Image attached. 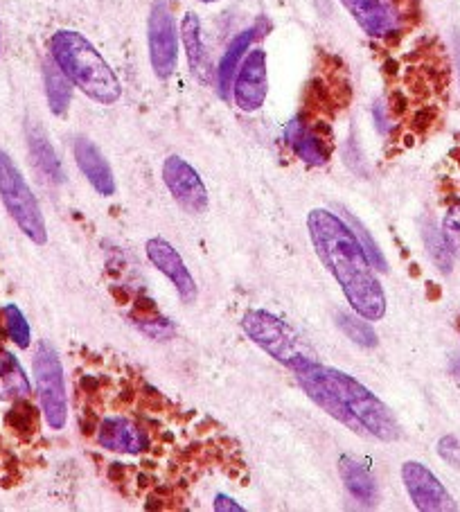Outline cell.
<instances>
[{
  "mask_svg": "<svg viewBox=\"0 0 460 512\" xmlns=\"http://www.w3.org/2000/svg\"><path fill=\"white\" fill-rule=\"evenodd\" d=\"M296 379L309 400L359 436L395 443L402 438L400 422L375 393L341 370L314 364L296 370Z\"/></svg>",
  "mask_w": 460,
  "mask_h": 512,
  "instance_id": "2",
  "label": "cell"
},
{
  "mask_svg": "<svg viewBox=\"0 0 460 512\" xmlns=\"http://www.w3.org/2000/svg\"><path fill=\"white\" fill-rule=\"evenodd\" d=\"M269 93V73L267 55L262 50H251L246 55L242 68L237 70L233 82L235 104L246 113L258 111Z\"/></svg>",
  "mask_w": 460,
  "mask_h": 512,
  "instance_id": "11",
  "label": "cell"
},
{
  "mask_svg": "<svg viewBox=\"0 0 460 512\" xmlns=\"http://www.w3.org/2000/svg\"><path fill=\"white\" fill-rule=\"evenodd\" d=\"M147 258L154 267L163 273V276L172 282L179 291L183 303H194L197 300V282H194L192 273L185 267V262L179 253H176L170 242L154 237L147 242Z\"/></svg>",
  "mask_w": 460,
  "mask_h": 512,
  "instance_id": "12",
  "label": "cell"
},
{
  "mask_svg": "<svg viewBox=\"0 0 460 512\" xmlns=\"http://www.w3.org/2000/svg\"><path fill=\"white\" fill-rule=\"evenodd\" d=\"M339 474L352 497L361 503H366V506H373L377 499V481L373 479V474H370L364 465H359L355 458H350V456H341L339 458Z\"/></svg>",
  "mask_w": 460,
  "mask_h": 512,
  "instance_id": "17",
  "label": "cell"
},
{
  "mask_svg": "<svg viewBox=\"0 0 460 512\" xmlns=\"http://www.w3.org/2000/svg\"><path fill=\"white\" fill-rule=\"evenodd\" d=\"M402 481L413 506L422 512H454L456 501L429 467L409 461L402 465Z\"/></svg>",
  "mask_w": 460,
  "mask_h": 512,
  "instance_id": "8",
  "label": "cell"
},
{
  "mask_svg": "<svg viewBox=\"0 0 460 512\" xmlns=\"http://www.w3.org/2000/svg\"><path fill=\"white\" fill-rule=\"evenodd\" d=\"M285 138L303 163L321 167L330 161L332 134L330 127H325L323 122H309L307 118L298 116L289 122V127L285 129Z\"/></svg>",
  "mask_w": 460,
  "mask_h": 512,
  "instance_id": "10",
  "label": "cell"
},
{
  "mask_svg": "<svg viewBox=\"0 0 460 512\" xmlns=\"http://www.w3.org/2000/svg\"><path fill=\"white\" fill-rule=\"evenodd\" d=\"M341 5L368 37H384L393 28V19L382 0H341Z\"/></svg>",
  "mask_w": 460,
  "mask_h": 512,
  "instance_id": "15",
  "label": "cell"
},
{
  "mask_svg": "<svg viewBox=\"0 0 460 512\" xmlns=\"http://www.w3.org/2000/svg\"><path fill=\"white\" fill-rule=\"evenodd\" d=\"M0 197H3L7 213L12 215L16 226L34 244L41 246L48 242L46 219H43L39 201L32 194L28 181L23 179L19 167H16L10 154L3 152V149H0Z\"/></svg>",
  "mask_w": 460,
  "mask_h": 512,
  "instance_id": "5",
  "label": "cell"
},
{
  "mask_svg": "<svg viewBox=\"0 0 460 512\" xmlns=\"http://www.w3.org/2000/svg\"><path fill=\"white\" fill-rule=\"evenodd\" d=\"M3 319H5V328L10 339L16 343L19 348H30V339H32V330L30 323L25 321L23 312L16 305H5L3 310Z\"/></svg>",
  "mask_w": 460,
  "mask_h": 512,
  "instance_id": "23",
  "label": "cell"
},
{
  "mask_svg": "<svg viewBox=\"0 0 460 512\" xmlns=\"http://www.w3.org/2000/svg\"><path fill=\"white\" fill-rule=\"evenodd\" d=\"M307 228L318 260L339 282L352 310L368 321H379L386 314L384 289L373 271L359 235L339 215L316 208L307 217Z\"/></svg>",
  "mask_w": 460,
  "mask_h": 512,
  "instance_id": "1",
  "label": "cell"
},
{
  "mask_svg": "<svg viewBox=\"0 0 460 512\" xmlns=\"http://www.w3.org/2000/svg\"><path fill=\"white\" fill-rule=\"evenodd\" d=\"M163 181L181 208L188 213L201 215L208 208V190L203 185L199 172L183 161L181 156H170L163 163Z\"/></svg>",
  "mask_w": 460,
  "mask_h": 512,
  "instance_id": "9",
  "label": "cell"
},
{
  "mask_svg": "<svg viewBox=\"0 0 460 512\" xmlns=\"http://www.w3.org/2000/svg\"><path fill=\"white\" fill-rule=\"evenodd\" d=\"M336 325H339L341 332L348 337L350 341H355L357 346L364 348H375L377 346V334L373 330V325L368 323L364 316L348 314V312H339L336 314Z\"/></svg>",
  "mask_w": 460,
  "mask_h": 512,
  "instance_id": "22",
  "label": "cell"
},
{
  "mask_svg": "<svg viewBox=\"0 0 460 512\" xmlns=\"http://www.w3.org/2000/svg\"><path fill=\"white\" fill-rule=\"evenodd\" d=\"M438 454L442 461L460 467V440L456 436H445L438 440Z\"/></svg>",
  "mask_w": 460,
  "mask_h": 512,
  "instance_id": "27",
  "label": "cell"
},
{
  "mask_svg": "<svg viewBox=\"0 0 460 512\" xmlns=\"http://www.w3.org/2000/svg\"><path fill=\"white\" fill-rule=\"evenodd\" d=\"M201 3H217V0H201Z\"/></svg>",
  "mask_w": 460,
  "mask_h": 512,
  "instance_id": "29",
  "label": "cell"
},
{
  "mask_svg": "<svg viewBox=\"0 0 460 512\" xmlns=\"http://www.w3.org/2000/svg\"><path fill=\"white\" fill-rule=\"evenodd\" d=\"M75 161L79 165V170H82V174L88 179V183H91L97 192L104 194V197H111L115 192V179H113L111 165L100 152V147L91 143L88 138H77Z\"/></svg>",
  "mask_w": 460,
  "mask_h": 512,
  "instance_id": "14",
  "label": "cell"
},
{
  "mask_svg": "<svg viewBox=\"0 0 460 512\" xmlns=\"http://www.w3.org/2000/svg\"><path fill=\"white\" fill-rule=\"evenodd\" d=\"M442 235H445L451 253L460 255V206H454L447 213L445 226H442Z\"/></svg>",
  "mask_w": 460,
  "mask_h": 512,
  "instance_id": "26",
  "label": "cell"
},
{
  "mask_svg": "<svg viewBox=\"0 0 460 512\" xmlns=\"http://www.w3.org/2000/svg\"><path fill=\"white\" fill-rule=\"evenodd\" d=\"M176 23L170 5L156 0L149 14V59L158 79H170L176 70Z\"/></svg>",
  "mask_w": 460,
  "mask_h": 512,
  "instance_id": "7",
  "label": "cell"
},
{
  "mask_svg": "<svg viewBox=\"0 0 460 512\" xmlns=\"http://www.w3.org/2000/svg\"><path fill=\"white\" fill-rule=\"evenodd\" d=\"M181 37L185 43V50H188V61L192 73L199 79H206V50H203L201 41V21L194 12H188L181 21Z\"/></svg>",
  "mask_w": 460,
  "mask_h": 512,
  "instance_id": "21",
  "label": "cell"
},
{
  "mask_svg": "<svg viewBox=\"0 0 460 512\" xmlns=\"http://www.w3.org/2000/svg\"><path fill=\"white\" fill-rule=\"evenodd\" d=\"M0 50H3V43H0Z\"/></svg>",
  "mask_w": 460,
  "mask_h": 512,
  "instance_id": "30",
  "label": "cell"
},
{
  "mask_svg": "<svg viewBox=\"0 0 460 512\" xmlns=\"http://www.w3.org/2000/svg\"><path fill=\"white\" fill-rule=\"evenodd\" d=\"M28 143H30V154L39 170L46 174L50 181H55V183L64 181V170H61V163L55 154V149H52V145H50L46 131H43L39 125H30L28 127Z\"/></svg>",
  "mask_w": 460,
  "mask_h": 512,
  "instance_id": "19",
  "label": "cell"
},
{
  "mask_svg": "<svg viewBox=\"0 0 460 512\" xmlns=\"http://www.w3.org/2000/svg\"><path fill=\"white\" fill-rule=\"evenodd\" d=\"M255 34H258V30H255V28L244 30V32L237 34V37L230 41L226 55L221 57L219 68H217V79H219V93H221V97H228L230 86H233V82H235L237 70H240V61H242V57L246 55V52H249L251 43L255 41Z\"/></svg>",
  "mask_w": 460,
  "mask_h": 512,
  "instance_id": "18",
  "label": "cell"
},
{
  "mask_svg": "<svg viewBox=\"0 0 460 512\" xmlns=\"http://www.w3.org/2000/svg\"><path fill=\"white\" fill-rule=\"evenodd\" d=\"M34 379H37L41 411L50 429H64L68 420L64 366H61L55 348L48 346V343H39L37 352H34Z\"/></svg>",
  "mask_w": 460,
  "mask_h": 512,
  "instance_id": "6",
  "label": "cell"
},
{
  "mask_svg": "<svg viewBox=\"0 0 460 512\" xmlns=\"http://www.w3.org/2000/svg\"><path fill=\"white\" fill-rule=\"evenodd\" d=\"M212 508H215L217 512H228V510L244 512V508L240 506V503H235L233 499H228L226 494H217V499H215V503H212Z\"/></svg>",
  "mask_w": 460,
  "mask_h": 512,
  "instance_id": "28",
  "label": "cell"
},
{
  "mask_svg": "<svg viewBox=\"0 0 460 512\" xmlns=\"http://www.w3.org/2000/svg\"><path fill=\"white\" fill-rule=\"evenodd\" d=\"M97 440L104 449L118 454H143L147 449V436L127 418H106L100 425Z\"/></svg>",
  "mask_w": 460,
  "mask_h": 512,
  "instance_id": "13",
  "label": "cell"
},
{
  "mask_svg": "<svg viewBox=\"0 0 460 512\" xmlns=\"http://www.w3.org/2000/svg\"><path fill=\"white\" fill-rule=\"evenodd\" d=\"M7 425L19 431V434H30L37 429V409L25 400H16L14 409L7 416Z\"/></svg>",
  "mask_w": 460,
  "mask_h": 512,
  "instance_id": "25",
  "label": "cell"
},
{
  "mask_svg": "<svg viewBox=\"0 0 460 512\" xmlns=\"http://www.w3.org/2000/svg\"><path fill=\"white\" fill-rule=\"evenodd\" d=\"M43 79H46V95H48V104L50 111L55 116H66V111L70 107V97H73V82L64 75L55 59H48L43 64Z\"/></svg>",
  "mask_w": 460,
  "mask_h": 512,
  "instance_id": "20",
  "label": "cell"
},
{
  "mask_svg": "<svg viewBox=\"0 0 460 512\" xmlns=\"http://www.w3.org/2000/svg\"><path fill=\"white\" fill-rule=\"evenodd\" d=\"M242 328L255 346H260L267 355L285 364L294 373L321 364L316 350L303 339V334L296 332L285 319H280L276 314L264 310L246 312Z\"/></svg>",
  "mask_w": 460,
  "mask_h": 512,
  "instance_id": "4",
  "label": "cell"
},
{
  "mask_svg": "<svg viewBox=\"0 0 460 512\" xmlns=\"http://www.w3.org/2000/svg\"><path fill=\"white\" fill-rule=\"evenodd\" d=\"M424 240H427L433 262H436L442 271L449 273L451 271V258H454V253H451L445 235L438 233L433 226H429V231L424 233Z\"/></svg>",
  "mask_w": 460,
  "mask_h": 512,
  "instance_id": "24",
  "label": "cell"
},
{
  "mask_svg": "<svg viewBox=\"0 0 460 512\" xmlns=\"http://www.w3.org/2000/svg\"><path fill=\"white\" fill-rule=\"evenodd\" d=\"M50 57L64 75L97 104H115L122 95L120 79L84 34L59 30L50 39Z\"/></svg>",
  "mask_w": 460,
  "mask_h": 512,
  "instance_id": "3",
  "label": "cell"
},
{
  "mask_svg": "<svg viewBox=\"0 0 460 512\" xmlns=\"http://www.w3.org/2000/svg\"><path fill=\"white\" fill-rule=\"evenodd\" d=\"M32 393V384L12 352L0 350V400L16 402Z\"/></svg>",
  "mask_w": 460,
  "mask_h": 512,
  "instance_id": "16",
  "label": "cell"
}]
</instances>
